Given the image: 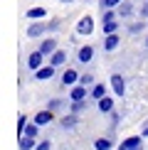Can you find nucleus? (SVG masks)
Segmentation results:
<instances>
[{"mask_svg": "<svg viewBox=\"0 0 148 150\" xmlns=\"http://www.w3.org/2000/svg\"><path fill=\"white\" fill-rule=\"evenodd\" d=\"M91 32H94V20H91L89 15L79 17V22H77V35H82V37H89Z\"/></svg>", "mask_w": 148, "mask_h": 150, "instance_id": "nucleus-1", "label": "nucleus"}, {"mask_svg": "<svg viewBox=\"0 0 148 150\" xmlns=\"http://www.w3.org/2000/svg\"><path fill=\"white\" fill-rule=\"evenodd\" d=\"M111 89H114L116 96H126V81H123L121 74H111Z\"/></svg>", "mask_w": 148, "mask_h": 150, "instance_id": "nucleus-2", "label": "nucleus"}, {"mask_svg": "<svg viewBox=\"0 0 148 150\" xmlns=\"http://www.w3.org/2000/svg\"><path fill=\"white\" fill-rule=\"evenodd\" d=\"M79 74H77V69H64V74H62V89L64 86H77L79 84Z\"/></svg>", "mask_w": 148, "mask_h": 150, "instance_id": "nucleus-3", "label": "nucleus"}, {"mask_svg": "<svg viewBox=\"0 0 148 150\" xmlns=\"http://www.w3.org/2000/svg\"><path fill=\"white\" fill-rule=\"evenodd\" d=\"M40 52L45 54V57H52L54 52H57V40L54 37H47V40L40 42Z\"/></svg>", "mask_w": 148, "mask_h": 150, "instance_id": "nucleus-4", "label": "nucleus"}, {"mask_svg": "<svg viewBox=\"0 0 148 150\" xmlns=\"http://www.w3.org/2000/svg\"><path fill=\"white\" fill-rule=\"evenodd\" d=\"M27 67H30L32 71H37L40 67H45V54H42L40 49H37V52H32V54L27 57Z\"/></svg>", "mask_w": 148, "mask_h": 150, "instance_id": "nucleus-5", "label": "nucleus"}, {"mask_svg": "<svg viewBox=\"0 0 148 150\" xmlns=\"http://www.w3.org/2000/svg\"><path fill=\"white\" fill-rule=\"evenodd\" d=\"M32 121L37 123V126H49V123L54 121V111L45 108V111H40V113H35V118H32Z\"/></svg>", "mask_w": 148, "mask_h": 150, "instance_id": "nucleus-6", "label": "nucleus"}, {"mask_svg": "<svg viewBox=\"0 0 148 150\" xmlns=\"http://www.w3.org/2000/svg\"><path fill=\"white\" fill-rule=\"evenodd\" d=\"M86 96H89V89H86L84 84L72 86V91H69V98H72V101H84Z\"/></svg>", "mask_w": 148, "mask_h": 150, "instance_id": "nucleus-7", "label": "nucleus"}, {"mask_svg": "<svg viewBox=\"0 0 148 150\" xmlns=\"http://www.w3.org/2000/svg\"><path fill=\"white\" fill-rule=\"evenodd\" d=\"M119 42H121L119 32H114V35H104V49H106V52H114V49L119 47Z\"/></svg>", "mask_w": 148, "mask_h": 150, "instance_id": "nucleus-8", "label": "nucleus"}, {"mask_svg": "<svg viewBox=\"0 0 148 150\" xmlns=\"http://www.w3.org/2000/svg\"><path fill=\"white\" fill-rule=\"evenodd\" d=\"M49 30V25H45V22H32L27 27V37H40V35H45Z\"/></svg>", "mask_w": 148, "mask_h": 150, "instance_id": "nucleus-9", "label": "nucleus"}, {"mask_svg": "<svg viewBox=\"0 0 148 150\" xmlns=\"http://www.w3.org/2000/svg\"><path fill=\"white\" fill-rule=\"evenodd\" d=\"M54 69H57V67H52V64H47V67H40V69L35 71V79H40V81H47V79H52V76H54Z\"/></svg>", "mask_w": 148, "mask_h": 150, "instance_id": "nucleus-10", "label": "nucleus"}, {"mask_svg": "<svg viewBox=\"0 0 148 150\" xmlns=\"http://www.w3.org/2000/svg\"><path fill=\"white\" fill-rule=\"evenodd\" d=\"M141 140H143V135H131V138H126L121 143V150H136V148H141Z\"/></svg>", "mask_w": 148, "mask_h": 150, "instance_id": "nucleus-11", "label": "nucleus"}, {"mask_svg": "<svg viewBox=\"0 0 148 150\" xmlns=\"http://www.w3.org/2000/svg\"><path fill=\"white\" fill-rule=\"evenodd\" d=\"M91 57H94V47H89V45L79 47V52H77V59L82 62V64H86V62H91Z\"/></svg>", "mask_w": 148, "mask_h": 150, "instance_id": "nucleus-12", "label": "nucleus"}, {"mask_svg": "<svg viewBox=\"0 0 148 150\" xmlns=\"http://www.w3.org/2000/svg\"><path fill=\"white\" fill-rule=\"evenodd\" d=\"M96 108L101 111V113H111V111H114V98H111V96L99 98V101H96Z\"/></svg>", "mask_w": 148, "mask_h": 150, "instance_id": "nucleus-13", "label": "nucleus"}, {"mask_svg": "<svg viewBox=\"0 0 148 150\" xmlns=\"http://www.w3.org/2000/svg\"><path fill=\"white\" fill-rule=\"evenodd\" d=\"M25 17H27V20H45V17H47V10H45V8H30L27 12H25Z\"/></svg>", "mask_w": 148, "mask_h": 150, "instance_id": "nucleus-14", "label": "nucleus"}, {"mask_svg": "<svg viewBox=\"0 0 148 150\" xmlns=\"http://www.w3.org/2000/svg\"><path fill=\"white\" fill-rule=\"evenodd\" d=\"M17 145H20V150H35V148H37V138H30V135H20Z\"/></svg>", "mask_w": 148, "mask_h": 150, "instance_id": "nucleus-15", "label": "nucleus"}, {"mask_svg": "<svg viewBox=\"0 0 148 150\" xmlns=\"http://www.w3.org/2000/svg\"><path fill=\"white\" fill-rule=\"evenodd\" d=\"M64 62H67V52H64V49H57V52L49 57V64H52V67H62Z\"/></svg>", "mask_w": 148, "mask_h": 150, "instance_id": "nucleus-16", "label": "nucleus"}, {"mask_svg": "<svg viewBox=\"0 0 148 150\" xmlns=\"http://www.w3.org/2000/svg\"><path fill=\"white\" fill-rule=\"evenodd\" d=\"M89 96L94 98V101H99V98H104V96H106V86H104V84H94V86L89 89Z\"/></svg>", "mask_w": 148, "mask_h": 150, "instance_id": "nucleus-17", "label": "nucleus"}, {"mask_svg": "<svg viewBox=\"0 0 148 150\" xmlns=\"http://www.w3.org/2000/svg\"><path fill=\"white\" fill-rule=\"evenodd\" d=\"M59 123H62V128H74V126L79 123V116L69 111V116H62V121H59Z\"/></svg>", "mask_w": 148, "mask_h": 150, "instance_id": "nucleus-18", "label": "nucleus"}, {"mask_svg": "<svg viewBox=\"0 0 148 150\" xmlns=\"http://www.w3.org/2000/svg\"><path fill=\"white\" fill-rule=\"evenodd\" d=\"M94 148L96 150H114V140H111V138H96L94 140Z\"/></svg>", "mask_w": 148, "mask_h": 150, "instance_id": "nucleus-19", "label": "nucleus"}, {"mask_svg": "<svg viewBox=\"0 0 148 150\" xmlns=\"http://www.w3.org/2000/svg\"><path fill=\"white\" fill-rule=\"evenodd\" d=\"M131 12H133V5H131V3H126V0H123L119 8H116V15H119V17H128Z\"/></svg>", "mask_w": 148, "mask_h": 150, "instance_id": "nucleus-20", "label": "nucleus"}, {"mask_svg": "<svg viewBox=\"0 0 148 150\" xmlns=\"http://www.w3.org/2000/svg\"><path fill=\"white\" fill-rule=\"evenodd\" d=\"M40 128H42V126H37V123L32 121V123H27V126H25L22 135H30V138H37V135H40Z\"/></svg>", "mask_w": 148, "mask_h": 150, "instance_id": "nucleus-21", "label": "nucleus"}, {"mask_svg": "<svg viewBox=\"0 0 148 150\" xmlns=\"http://www.w3.org/2000/svg\"><path fill=\"white\" fill-rule=\"evenodd\" d=\"M101 30H104V35H114L116 30H119V22H116V20H109V22H101Z\"/></svg>", "mask_w": 148, "mask_h": 150, "instance_id": "nucleus-22", "label": "nucleus"}, {"mask_svg": "<svg viewBox=\"0 0 148 150\" xmlns=\"http://www.w3.org/2000/svg\"><path fill=\"white\" fill-rule=\"evenodd\" d=\"M69 111H72V113H77V116L84 113V111H86V98H84V101H72V108Z\"/></svg>", "mask_w": 148, "mask_h": 150, "instance_id": "nucleus-23", "label": "nucleus"}, {"mask_svg": "<svg viewBox=\"0 0 148 150\" xmlns=\"http://www.w3.org/2000/svg\"><path fill=\"white\" fill-rule=\"evenodd\" d=\"M121 3L123 0H101V10H114V8H119Z\"/></svg>", "mask_w": 148, "mask_h": 150, "instance_id": "nucleus-24", "label": "nucleus"}, {"mask_svg": "<svg viewBox=\"0 0 148 150\" xmlns=\"http://www.w3.org/2000/svg\"><path fill=\"white\" fill-rule=\"evenodd\" d=\"M62 106H64V101H59V98H52V101H49V106H47V108H49V111H59Z\"/></svg>", "mask_w": 148, "mask_h": 150, "instance_id": "nucleus-25", "label": "nucleus"}, {"mask_svg": "<svg viewBox=\"0 0 148 150\" xmlns=\"http://www.w3.org/2000/svg\"><path fill=\"white\" fill-rule=\"evenodd\" d=\"M35 150H52V143H49L47 138H45V140H37V148H35Z\"/></svg>", "mask_w": 148, "mask_h": 150, "instance_id": "nucleus-26", "label": "nucleus"}, {"mask_svg": "<svg viewBox=\"0 0 148 150\" xmlns=\"http://www.w3.org/2000/svg\"><path fill=\"white\" fill-rule=\"evenodd\" d=\"M25 126H27V118H25V116H20V118H17V135H22Z\"/></svg>", "mask_w": 148, "mask_h": 150, "instance_id": "nucleus-27", "label": "nucleus"}, {"mask_svg": "<svg viewBox=\"0 0 148 150\" xmlns=\"http://www.w3.org/2000/svg\"><path fill=\"white\" fill-rule=\"evenodd\" d=\"M79 84H84V86H94V76H91V74H84V76L79 79Z\"/></svg>", "mask_w": 148, "mask_h": 150, "instance_id": "nucleus-28", "label": "nucleus"}, {"mask_svg": "<svg viewBox=\"0 0 148 150\" xmlns=\"http://www.w3.org/2000/svg\"><path fill=\"white\" fill-rule=\"evenodd\" d=\"M141 17H148V0H143V5H141Z\"/></svg>", "mask_w": 148, "mask_h": 150, "instance_id": "nucleus-29", "label": "nucleus"}, {"mask_svg": "<svg viewBox=\"0 0 148 150\" xmlns=\"http://www.w3.org/2000/svg\"><path fill=\"white\" fill-rule=\"evenodd\" d=\"M141 135H143V138H148V123H146V128H143V133H141Z\"/></svg>", "mask_w": 148, "mask_h": 150, "instance_id": "nucleus-30", "label": "nucleus"}, {"mask_svg": "<svg viewBox=\"0 0 148 150\" xmlns=\"http://www.w3.org/2000/svg\"><path fill=\"white\" fill-rule=\"evenodd\" d=\"M59 3H64V5H72V3H77V0H59Z\"/></svg>", "mask_w": 148, "mask_h": 150, "instance_id": "nucleus-31", "label": "nucleus"}, {"mask_svg": "<svg viewBox=\"0 0 148 150\" xmlns=\"http://www.w3.org/2000/svg\"><path fill=\"white\" fill-rule=\"evenodd\" d=\"M146 47H148V37H146Z\"/></svg>", "mask_w": 148, "mask_h": 150, "instance_id": "nucleus-32", "label": "nucleus"}, {"mask_svg": "<svg viewBox=\"0 0 148 150\" xmlns=\"http://www.w3.org/2000/svg\"><path fill=\"white\" fill-rule=\"evenodd\" d=\"M136 150H141V148H136Z\"/></svg>", "mask_w": 148, "mask_h": 150, "instance_id": "nucleus-33", "label": "nucleus"}]
</instances>
